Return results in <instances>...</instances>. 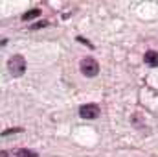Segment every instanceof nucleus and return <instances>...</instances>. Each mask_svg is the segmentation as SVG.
Here are the masks:
<instances>
[{
	"label": "nucleus",
	"instance_id": "423d86ee",
	"mask_svg": "<svg viewBox=\"0 0 158 157\" xmlns=\"http://www.w3.org/2000/svg\"><path fill=\"white\" fill-rule=\"evenodd\" d=\"M15 154H17V155H20V157H35L33 152H28V150H17Z\"/></svg>",
	"mask_w": 158,
	"mask_h": 157
},
{
	"label": "nucleus",
	"instance_id": "f257e3e1",
	"mask_svg": "<svg viewBox=\"0 0 158 157\" xmlns=\"http://www.w3.org/2000/svg\"><path fill=\"white\" fill-rule=\"evenodd\" d=\"M7 69H9L11 76H22L26 72V59L22 56H13L7 61Z\"/></svg>",
	"mask_w": 158,
	"mask_h": 157
},
{
	"label": "nucleus",
	"instance_id": "f03ea898",
	"mask_svg": "<svg viewBox=\"0 0 158 157\" xmlns=\"http://www.w3.org/2000/svg\"><path fill=\"white\" fill-rule=\"evenodd\" d=\"M81 72H83V76H86V78H94V76H98V72H99V63H98L94 57H85V59L81 61Z\"/></svg>",
	"mask_w": 158,
	"mask_h": 157
},
{
	"label": "nucleus",
	"instance_id": "0eeeda50",
	"mask_svg": "<svg viewBox=\"0 0 158 157\" xmlns=\"http://www.w3.org/2000/svg\"><path fill=\"white\" fill-rule=\"evenodd\" d=\"M19 131H22L20 128H11V129H6V131H2V137H6V135H11V133H19Z\"/></svg>",
	"mask_w": 158,
	"mask_h": 157
},
{
	"label": "nucleus",
	"instance_id": "7ed1b4c3",
	"mask_svg": "<svg viewBox=\"0 0 158 157\" xmlns=\"http://www.w3.org/2000/svg\"><path fill=\"white\" fill-rule=\"evenodd\" d=\"M79 115L83 118H98L99 117V105L96 104H86L79 109Z\"/></svg>",
	"mask_w": 158,
	"mask_h": 157
},
{
	"label": "nucleus",
	"instance_id": "20e7f679",
	"mask_svg": "<svg viewBox=\"0 0 158 157\" xmlns=\"http://www.w3.org/2000/svg\"><path fill=\"white\" fill-rule=\"evenodd\" d=\"M143 59H145L147 65H151V67H158V52H155V50H149V52L143 56Z\"/></svg>",
	"mask_w": 158,
	"mask_h": 157
},
{
	"label": "nucleus",
	"instance_id": "39448f33",
	"mask_svg": "<svg viewBox=\"0 0 158 157\" xmlns=\"http://www.w3.org/2000/svg\"><path fill=\"white\" fill-rule=\"evenodd\" d=\"M40 15V9H30L28 13L22 15V20H31V19H37Z\"/></svg>",
	"mask_w": 158,
	"mask_h": 157
},
{
	"label": "nucleus",
	"instance_id": "6e6552de",
	"mask_svg": "<svg viewBox=\"0 0 158 157\" xmlns=\"http://www.w3.org/2000/svg\"><path fill=\"white\" fill-rule=\"evenodd\" d=\"M46 24H48V22H46V20H42V22H37V24H35V26H31V28H33V30H35V28H44Z\"/></svg>",
	"mask_w": 158,
	"mask_h": 157
}]
</instances>
